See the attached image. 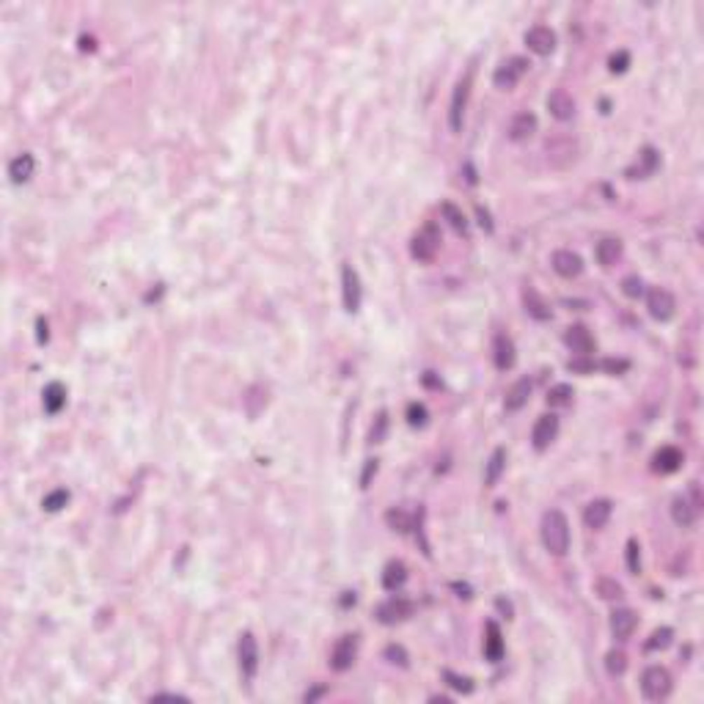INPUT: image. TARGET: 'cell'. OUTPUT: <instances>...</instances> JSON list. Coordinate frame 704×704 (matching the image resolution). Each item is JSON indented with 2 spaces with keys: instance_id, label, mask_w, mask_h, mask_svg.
<instances>
[{
  "instance_id": "1",
  "label": "cell",
  "mask_w": 704,
  "mask_h": 704,
  "mask_svg": "<svg viewBox=\"0 0 704 704\" xmlns=\"http://www.w3.org/2000/svg\"><path fill=\"white\" fill-rule=\"evenodd\" d=\"M539 531H542V545L548 548V553L564 556L570 551V523L558 509H551L542 515Z\"/></svg>"
},
{
  "instance_id": "2",
  "label": "cell",
  "mask_w": 704,
  "mask_h": 704,
  "mask_svg": "<svg viewBox=\"0 0 704 704\" xmlns=\"http://www.w3.org/2000/svg\"><path fill=\"white\" fill-rule=\"evenodd\" d=\"M471 85H474V69H468L465 77L457 80V85H454L451 105H448V127H451V132L462 130V116H465V105H468V97H471Z\"/></svg>"
},
{
  "instance_id": "3",
  "label": "cell",
  "mask_w": 704,
  "mask_h": 704,
  "mask_svg": "<svg viewBox=\"0 0 704 704\" xmlns=\"http://www.w3.org/2000/svg\"><path fill=\"white\" fill-rule=\"evenodd\" d=\"M641 693L649 702H661L671 693V674L663 666H649L641 677Z\"/></svg>"
},
{
  "instance_id": "4",
  "label": "cell",
  "mask_w": 704,
  "mask_h": 704,
  "mask_svg": "<svg viewBox=\"0 0 704 704\" xmlns=\"http://www.w3.org/2000/svg\"><path fill=\"white\" fill-rule=\"evenodd\" d=\"M441 231H438V226H432V223H427L415 237H413V242H410V254L415 256L418 261H432L435 259V254H438V248H441Z\"/></svg>"
},
{
  "instance_id": "5",
  "label": "cell",
  "mask_w": 704,
  "mask_h": 704,
  "mask_svg": "<svg viewBox=\"0 0 704 704\" xmlns=\"http://www.w3.org/2000/svg\"><path fill=\"white\" fill-rule=\"evenodd\" d=\"M525 72H528V61H525L523 55H515V58L504 61V64L495 69V74H492V83H495L501 91H512L520 80H523V74Z\"/></svg>"
},
{
  "instance_id": "6",
  "label": "cell",
  "mask_w": 704,
  "mask_h": 704,
  "mask_svg": "<svg viewBox=\"0 0 704 704\" xmlns=\"http://www.w3.org/2000/svg\"><path fill=\"white\" fill-rule=\"evenodd\" d=\"M413 611H415V605H413L410 600H405V597H391V600H385V602L377 605L374 616H377L382 625H396V622H405L408 616H413Z\"/></svg>"
},
{
  "instance_id": "7",
  "label": "cell",
  "mask_w": 704,
  "mask_h": 704,
  "mask_svg": "<svg viewBox=\"0 0 704 704\" xmlns=\"http://www.w3.org/2000/svg\"><path fill=\"white\" fill-rule=\"evenodd\" d=\"M237 655H240V671H242V677H245V679H254V677H256V668H259V644H256L254 633H242V635H240Z\"/></svg>"
},
{
  "instance_id": "8",
  "label": "cell",
  "mask_w": 704,
  "mask_h": 704,
  "mask_svg": "<svg viewBox=\"0 0 704 704\" xmlns=\"http://www.w3.org/2000/svg\"><path fill=\"white\" fill-rule=\"evenodd\" d=\"M341 295H344V311L355 314L361 308L364 292H361V278L352 264H344V270H341Z\"/></svg>"
},
{
  "instance_id": "9",
  "label": "cell",
  "mask_w": 704,
  "mask_h": 704,
  "mask_svg": "<svg viewBox=\"0 0 704 704\" xmlns=\"http://www.w3.org/2000/svg\"><path fill=\"white\" fill-rule=\"evenodd\" d=\"M647 308H649V314H652L658 322H668V319L674 317V311H677V300H674V295H671L668 289L655 287V289H649V295H647Z\"/></svg>"
},
{
  "instance_id": "10",
  "label": "cell",
  "mask_w": 704,
  "mask_h": 704,
  "mask_svg": "<svg viewBox=\"0 0 704 704\" xmlns=\"http://www.w3.org/2000/svg\"><path fill=\"white\" fill-rule=\"evenodd\" d=\"M564 341H567V347H570V352H572L575 358H592L594 336L589 333L586 325H572V328H567Z\"/></svg>"
},
{
  "instance_id": "11",
  "label": "cell",
  "mask_w": 704,
  "mask_h": 704,
  "mask_svg": "<svg viewBox=\"0 0 704 704\" xmlns=\"http://www.w3.org/2000/svg\"><path fill=\"white\" fill-rule=\"evenodd\" d=\"M355 655H358V638L355 635H341L336 641L333 652H331V666L336 671H347L355 663Z\"/></svg>"
},
{
  "instance_id": "12",
  "label": "cell",
  "mask_w": 704,
  "mask_h": 704,
  "mask_svg": "<svg viewBox=\"0 0 704 704\" xmlns=\"http://www.w3.org/2000/svg\"><path fill=\"white\" fill-rule=\"evenodd\" d=\"M525 44L537 55H551L556 50V34L548 25H534L525 31Z\"/></svg>"
},
{
  "instance_id": "13",
  "label": "cell",
  "mask_w": 704,
  "mask_h": 704,
  "mask_svg": "<svg viewBox=\"0 0 704 704\" xmlns=\"http://www.w3.org/2000/svg\"><path fill=\"white\" fill-rule=\"evenodd\" d=\"M658 165H661V154H658V149L644 146L641 151H638L635 165H630V168L625 171V177H628V179H647V177H652V174L658 171Z\"/></svg>"
},
{
  "instance_id": "14",
  "label": "cell",
  "mask_w": 704,
  "mask_h": 704,
  "mask_svg": "<svg viewBox=\"0 0 704 704\" xmlns=\"http://www.w3.org/2000/svg\"><path fill=\"white\" fill-rule=\"evenodd\" d=\"M558 435V418L556 415H539L537 424H534V432H531V441H534V448L537 451H545L548 446L556 441Z\"/></svg>"
},
{
  "instance_id": "15",
  "label": "cell",
  "mask_w": 704,
  "mask_h": 704,
  "mask_svg": "<svg viewBox=\"0 0 704 704\" xmlns=\"http://www.w3.org/2000/svg\"><path fill=\"white\" fill-rule=\"evenodd\" d=\"M548 111L553 118L558 121H570L572 116H575V99H572V94L567 91V88H553L551 94H548Z\"/></svg>"
},
{
  "instance_id": "16",
  "label": "cell",
  "mask_w": 704,
  "mask_h": 704,
  "mask_svg": "<svg viewBox=\"0 0 704 704\" xmlns=\"http://www.w3.org/2000/svg\"><path fill=\"white\" fill-rule=\"evenodd\" d=\"M611 512H614V504H611L608 498H597V501H592V504L584 509V523H586V528H592V531L605 528V523L611 520Z\"/></svg>"
},
{
  "instance_id": "17",
  "label": "cell",
  "mask_w": 704,
  "mask_h": 704,
  "mask_svg": "<svg viewBox=\"0 0 704 704\" xmlns=\"http://www.w3.org/2000/svg\"><path fill=\"white\" fill-rule=\"evenodd\" d=\"M492 361H495V369L501 371L515 366V341L506 333H498L492 338Z\"/></svg>"
},
{
  "instance_id": "18",
  "label": "cell",
  "mask_w": 704,
  "mask_h": 704,
  "mask_svg": "<svg viewBox=\"0 0 704 704\" xmlns=\"http://www.w3.org/2000/svg\"><path fill=\"white\" fill-rule=\"evenodd\" d=\"M682 451L677 448V446H661L658 451H655V457H652V468L658 471V474H674V471H679V465H682Z\"/></svg>"
},
{
  "instance_id": "19",
  "label": "cell",
  "mask_w": 704,
  "mask_h": 704,
  "mask_svg": "<svg viewBox=\"0 0 704 704\" xmlns=\"http://www.w3.org/2000/svg\"><path fill=\"white\" fill-rule=\"evenodd\" d=\"M523 305H525V314H528V317H534L537 322H545V319H551V317H553V311H551L548 300L539 295L537 289H531V287H525V289H523Z\"/></svg>"
},
{
  "instance_id": "20",
  "label": "cell",
  "mask_w": 704,
  "mask_h": 704,
  "mask_svg": "<svg viewBox=\"0 0 704 704\" xmlns=\"http://www.w3.org/2000/svg\"><path fill=\"white\" fill-rule=\"evenodd\" d=\"M551 264H553V270L561 278H578L584 272V259L578 254H572V251H556Z\"/></svg>"
},
{
  "instance_id": "21",
  "label": "cell",
  "mask_w": 704,
  "mask_h": 704,
  "mask_svg": "<svg viewBox=\"0 0 704 704\" xmlns=\"http://www.w3.org/2000/svg\"><path fill=\"white\" fill-rule=\"evenodd\" d=\"M534 132H537V116H534V113H528V111L518 113V116L509 121V130H506L509 141H515V144H520V141H528Z\"/></svg>"
},
{
  "instance_id": "22",
  "label": "cell",
  "mask_w": 704,
  "mask_h": 704,
  "mask_svg": "<svg viewBox=\"0 0 704 704\" xmlns=\"http://www.w3.org/2000/svg\"><path fill=\"white\" fill-rule=\"evenodd\" d=\"M531 388H534V382L528 380V377H520L518 382L506 391V399H504V408L509 410V413H518L528 405V396H531Z\"/></svg>"
},
{
  "instance_id": "23",
  "label": "cell",
  "mask_w": 704,
  "mask_h": 704,
  "mask_svg": "<svg viewBox=\"0 0 704 704\" xmlns=\"http://www.w3.org/2000/svg\"><path fill=\"white\" fill-rule=\"evenodd\" d=\"M699 512H702V509H696V506L691 504L688 495H679V498H674V504H671V518H674L677 525H682V528H691V525L699 520Z\"/></svg>"
},
{
  "instance_id": "24",
  "label": "cell",
  "mask_w": 704,
  "mask_h": 704,
  "mask_svg": "<svg viewBox=\"0 0 704 704\" xmlns=\"http://www.w3.org/2000/svg\"><path fill=\"white\" fill-rule=\"evenodd\" d=\"M635 614H633L630 608H616L614 614H611V633H614V638H619V641H625V638H630L633 630H635Z\"/></svg>"
},
{
  "instance_id": "25",
  "label": "cell",
  "mask_w": 704,
  "mask_h": 704,
  "mask_svg": "<svg viewBox=\"0 0 704 704\" xmlns=\"http://www.w3.org/2000/svg\"><path fill=\"white\" fill-rule=\"evenodd\" d=\"M484 633H487V638H484V658H487L490 663H498V661L504 658V638H501V628H498L495 622H487V625H484Z\"/></svg>"
},
{
  "instance_id": "26",
  "label": "cell",
  "mask_w": 704,
  "mask_h": 704,
  "mask_svg": "<svg viewBox=\"0 0 704 704\" xmlns=\"http://www.w3.org/2000/svg\"><path fill=\"white\" fill-rule=\"evenodd\" d=\"M34 168H36V160H34V154L25 151V154H20V157H14L8 163V177H11V182L22 185V182H28L34 177Z\"/></svg>"
},
{
  "instance_id": "27",
  "label": "cell",
  "mask_w": 704,
  "mask_h": 704,
  "mask_svg": "<svg viewBox=\"0 0 704 704\" xmlns=\"http://www.w3.org/2000/svg\"><path fill=\"white\" fill-rule=\"evenodd\" d=\"M504 468H506V448H495L487 460V468H484V487H495Z\"/></svg>"
},
{
  "instance_id": "28",
  "label": "cell",
  "mask_w": 704,
  "mask_h": 704,
  "mask_svg": "<svg viewBox=\"0 0 704 704\" xmlns=\"http://www.w3.org/2000/svg\"><path fill=\"white\" fill-rule=\"evenodd\" d=\"M41 402H44V410H47L50 415L61 413V408L67 405V388H64L61 382H50V385L44 388V394H41Z\"/></svg>"
},
{
  "instance_id": "29",
  "label": "cell",
  "mask_w": 704,
  "mask_h": 704,
  "mask_svg": "<svg viewBox=\"0 0 704 704\" xmlns=\"http://www.w3.org/2000/svg\"><path fill=\"white\" fill-rule=\"evenodd\" d=\"M405 581H408V567H405L402 561H391V564L385 567V572H382V586H385L388 592H396V589L405 586Z\"/></svg>"
},
{
  "instance_id": "30",
  "label": "cell",
  "mask_w": 704,
  "mask_h": 704,
  "mask_svg": "<svg viewBox=\"0 0 704 704\" xmlns=\"http://www.w3.org/2000/svg\"><path fill=\"white\" fill-rule=\"evenodd\" d=\"M597 261L602 264V267H611V264H616V259L622 256V242L619 240H602V242H597Z\"/></svg>"
},
{
  "instance_id": "31",
  "label": "cell",
  "mask_w": 704,
  "mask_h": 704,
  "mask_svg": "<svg viewBox=\"0 0 704 704\" xmlns=\"http://www.w3.org/2000/svg\"><path fill=\"white\" fill-rule=\"evenodd\" d=\"M441 212H443V218L448 221V226H451L454 231L468 234V221H465V215H462L460 207H454L451 201H443V204H441Z\"/></svg>"
},
{
  "instance_id": "32",
  "label": "cell",
  "mask_w": 704,
  "mask_h": 704,
  "mask_svg": "<svg viewBox=\"0 0 704 704\" xmlns=\"http://www.w3.org/2000/svg\"><path fill=\"white\" fill-rule=\"evenodd\" d=\"M385 523H388V528L396 531V534H408L410 528H413V518H410L405 509H388V512H385Z\"/></svg>"
},
{
  "instance_id": "33",
  "label": "cell",
  "mask_w": 704,
  "mask_h": 704,
  "mask_svg": "<svg viewBox=\"0 0 704 704\" xmlns=\"http://www.w3.org/2000/svg\"><path fill=\"white\" fill-rule=\"evenodd\" d=\"M572 402V388L567 382H558L548 391V405L551 408H567Z\"/></svg>"
},
{
  "instance_id": "34",
  "label": "cell",
  "mask_w": 704,
  "mask_h": 704,
  "mask_svg": "<svg viewBox=\"0 0 704 704\" xmlns=\"http://www.w3.org/2000/svg\"><path fill=\"white\" fill-rule=\"evenodd\" d=\"M67 504H69V490H53V492H47L44 501H41L44 512H58V509H64Z\"/></svg>"
},
{
  "instance_id": "35",
  "label": "cell",
  "mask_w": 704,
  "mask_h": 704,
  "mask_svg": "<svg viewBox=\"0 0 704 704\" xmlns=\"http://www.w3.org/2000/svg\"><path fill=\"white\" fill-rule=\"evenodd\" d=\"M594 589H597V594L602 597V600H619L622 597V586L616 584V581H611V578H600L597 584H594Z\"/></svg>"
},
{
  "instance_id": "36",
  "label": "cell",
  "mask_w": 704,
  "mask_h": 704,
  "mask_svg": "<svg viewBox=\"0 0 704 704\" xmlns=\"http://www.w3.org/2000/svg\"><path fill=\"white\" fill-rule=\"evenodd\" d=\"M671 638H674V630H671V628H661V630H655L652 635H649V641H647V649H649V652L666 649L668 644H671Z\"/></svg>"
},
{
  "instance_id": "37",
  "label": "cell",
  "mask_w": 704,
  "mask_h": 704,
  "mask_svg": "<svg viewBox=\"0 0 704 704\" xmlns=\"http://www.w3.org/2000/svg\"><path fill=\"white\" fill-rule=\"evenodd\" d=\"M605 668H608V674H625V668H628V655L625 652H619V649H614V652H608L605 655Z\"/></svg>"
},
{
  "instance_id": "38",
  "label": "cell",
  "mask_w": 704,
  "mask_h": 704,
  "mask_svg": "<svg viewBox=\"0 0 704 704\" xmlns=\"http://www.w3.org/2000/svg\"><path fill=\"white\" fill-rule=\"evenodd\" d=\"M385 432H388V413H380V415L374 418V424H371L369 443H382V441H385Z\"/></svg>"
},
{
  "instance_id": "39",
  "label": "cell",
  "mask_w": 704,
  "mask_h": 704,
  "mask_svg": "<svg viewBox=\"0 0 704 704\" xmlns=\"http://www.w3.org/2000/svg\"><path fill=\"white\" fill-rule=\"evenodd\" d=\"M427 418H429V413H427V408H424L421 402H410L408 405V424L410 427H424V424H427Z\"/></svg>"
},
{
  "instance_id": "40",
  "label": "cell",
  "mask_w": 704,
  "mask_h": 704,
  "mask_svg": "<svg viewBox=\"0 0 704 704\" xmlns=\"http://www.w3.org/2000/svg\"><path fill=\"white\" fill-rule=\"evenodd\" d=\"M625 556H628V570H630L633 575H638V572H641V548H638V542H635V539H628V551H625Z\"/></svg>"
},
{
  "instance_id": "41",
  "label": "cell",
  "mask_w": 704,
  "mask_h": 704,
  "mask_svg": "<svg viewBox=\"0 0 704 704\" xmlns=\"http://www.w3.org/2000/svg\"><path fill=\"white\" fill-rule=\"evenodd\" d=\"M382 655H385V661H388V663L408 666V652H405V647H399V644H388Z\"/></svg>"
},
{
  "instance_id": "42",
  "label": "cell",
  "mask_w": 704,
  "mask_h": 704,
  "mask_svg": "<svg viewBox=\"0 0 704 704\" xmlns=\"http://www.w3.org/2000/svg\"><path fill=\"white\" fill-rule=\"evenodd\" d=\"M443 677L448 679V685H451L454 691H462V693H471V691H474V682H471L468 677H460V674H454V671H448V668L443 671Z\"/></svg>"
},
{
  "instance_id": "43",
  "label": "cell",
  "mask_w": 704,
  "mask_h": 704,
  "mask_svg": "<svg viewBox=\"0 0 704 704\" xmlns=\"http://www.w3.org/2000/svg\"><path fill=\"white\" fill-rule=\"evenodd\" d=\"M622 292L628 297H641L644 295V281H641L638 275H628V278L622 281Z\"/></svg>"
},
{
  "instance_id": "44",
  "label": "cell",
  "mask_w": 704,
  "mask_h": 704,
  "mask_svg": "<svg viewBox=\"0 0 704 704\" xmlns=\"http://www.w3.org/2000/svg\"><path fill=\"white\" fill-rule=\"evenodd\" d=\"M600 369L608 371V374H622V371L630 369V361H625V358H605L600 364Z\"/></svg>"
},
{
  "instance_id": "45",
  "label": "cell",
  "mask_w": 704,
  "mask_h": 704,
  "mask_svg": "<svg viewBox=\"0 0 704 704\" xmlns=\"http://www.w3.org/2000/svg\"><path fill=\"white\" fill-rule=\"evenodd\" d=\"M628 64H630V55L625 53V50H619V53H614L611 55V61H608V67H611V72H625L628 69Z\"/></svg>"
},
{
  "instance_id": "46",
  "label": "cell",
  "mask_w": 704,
  "mask_h": 704,
  "mask_svg": "<svg viewBox=\"0 0 704 704\" xmlns=\"http://www.w3.org/2000/svg\"><path fill=\"white\" fill-rule=\"evenodd\" d=\"M570 369L572 371H594L597 369V364L589 361V358H572V361H570Z\"/></svg>"
},
{
  "instance_id": "47",
  "label": "cell",
  "mask_w": 704,
  "mask_h": 704,
  "mask_svg": "<svg viewBox=\"0 0 704 704\" xmlns=\"http://www.w3.org/2000/svg\"><path fill=\"white\" fill-rule=\"evenodd\" d=\"M374 474H377V460H366V468H364V474H361V487H364V490L369 487Z\"/></svg>"
},
{
  "instance_id": "48",
  "label": "cell",
  "mask_w": 704,
  "mask_h": 704,
  "mask_svg": "<svg viewBox=\"0 0 704 704\" xmlns=\"http://www.w3.org/2000/svg\"><path fill=\"white\" fill-rule=\"evenodd\" d=\"M149 702H187V699L179 693H154Z\"/></svg>"
},
{
  "instance_id": "49",
  "label": "cell",
  "mask_w": 704,
  "mask_h": 704,
  "mask_svg": "<svg viewBox=\"0 0 704 704\" xmlns=\"http://www.w3.org/2000/svg\"><path fill=\"white\" fill-rule=\"evenodd\" d=\"M476 215H479V223H482V228H487V231H492V221H490L487 209H482V207H476Z\"/></svg>"
},
{
  "instance_id": "50",
  "label": "cell",
  "mask_w": 704,
  "mask_h": 704,
  "mask_svg": "<svg viewBox=\"0 0 704 704\" xmlns=\"http://www.w3.org/2000/svg\"><path fill=\"white\" fill-rule=\"evenodd\" d=\"M495 605H498V611H504V614H506V619H512V602H509V600L498 597V600H495Z\"/></svg>"
},
{
  "instance_id": "51",
  "label": "cell",
  "mask_w": 704,
  "mask_h": 704,
  "mask_svg": "<svg viewBox=\"0 0 704 704\" xmlns=\"http://www.w3.org/2000/svg\"><path fill=\"white\" fill-rule=\"evenodd\" d=\"M36 331H39V333H36L39 344H44V341H47V336H50V333H47V319H39V322H36Z\"/></svg>"
},
{
  "instance_id": "52",
  "label": "cell",
  "mask_w": 704,
  "mask_h": 704,
  "mask_svg": "<svg viewBox=\"0 0 704 704\" xmlns=\"http://www.w3.org/2000/svg\"><path fill=\"white\" fill-rule=\"evenodd\" d=\"M322 693H325V688H314V691H308V693H305V702H314V699H319Z\"/></svg>"
},
{
  "instance_id": "53",
  "label": "cell",
  "mask_w": 704,
  "mask_h": 704,
  "mask_svg": "<svg viewBox=\"0 0 704 704\" xmlns=\"http://www.w3.org/2000/svg\"><path fill=\"white\" fill-rule=\"evenodd\" d=\"M80 50H94V39H91V36H80Z\"/></svg>"
},
{
  "instance_id": "54",
  "label": "cell",
  "mask_w": 704,
  "mask_h": 704,
  "mask_svg": "<svg viewBox=\"0 0 704 704\" xmlns=\"http://www.w3.org/2000/svg\"><path fill=\"white\" fill-rule=\"evenodd\" d=\"M350 602L355 605V594H352V592H344V597H341V605H350Z\"/></svg>"
}]
</instances>
